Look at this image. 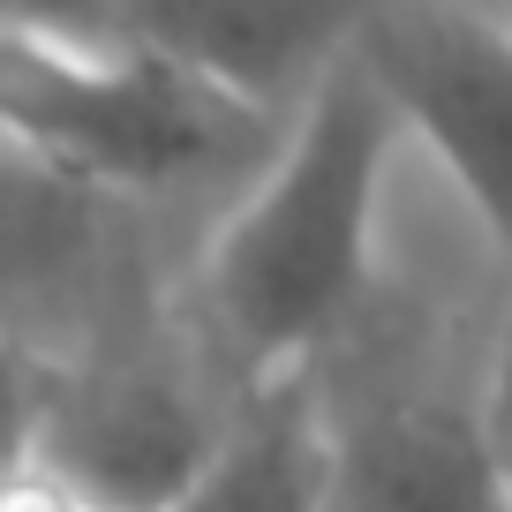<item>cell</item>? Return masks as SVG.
Wrapping results in <instances>:
<instances>
[{
  "instance_id": "obj_1",
  "label": "cell",
  "mask_w": 512,
  "mask_h": 512,
  "mask_svg": "<svg viewBox=\"0 0 512 512\" xmlns=\"http://www.w3.org/2000/svg\"><path fill=\"white\" fill-rule=\"evenodd\" d=\"M392 136L400 121L347 31L204 249V339L234 369V392L317 369L377 302V204Z\"/></svg>"
},
{
  "instance_id": "obj_2",
  "label": "cell",
  "mask_w": 512,
  "mask_h": 512,
  "mask_svg": "<svg viewBox=\"0 0 512 512\" xmlns=\"http://www.w3.org/2000/svg\"><path fill=\"white\" fill-rule=\"evenodd\" d=\"M0 144L136 204L241 174L264 151V113L121 46L91 8H53L0 16Z\"/></svg>"
},
{
  "instance_id": "obj_3",
  "label": "cell",
  "mask_w": 512,
  "mask_h": 512,
  "mask_svg": "<svg viewBox=\"0 0 512 512\" xmlns=\"http://www.w3.org/2000/svg\"><path fill=\"white\" fill-rule=\"evenodd\" d=\"M309 377L332 437V512H512L482 369L437 362L415 317L384 324L369 302Z\"/></svg>"
},
{
  "instance_id": "obj_4",
  "label": "cell",
  "mask_w": 512,
  "mask_h": 512,
  "mask_svg": "<svg viewBox=\"0 0 512 512\" xmlns=\"http://www.w3.org/2000/svg\"><path fill=\"white\" fill-rule=\"evenodd\" d=\"M234 400L211 407L196 369L151 332L38 369V452L31 467L68 497L113 512H174L196 467L211 460Z\"/></svg>"
},
{
  "instance_id": "obj_5",
  "label": "cell",
  "mask_w": 512,
  "mask_h": 512,
  "mask_svg": "<svg viewBox=\"0 0 512 512\" xmlns=\"http://www.w3.org/2000/svg\"><path fill=\"white\" fill-rule=\"evenodd\" d=\"M136 279L128 196L0 144V339L23 362L68 369L144 332Z\"/></svg>"
},
{
  "instance_id": "obj_6",
  "label": "cell",
  "mask_w": 512,
  "mask_h": 512,
  "mask_svg": "<svg viewBox=\"0 0 512 512\" xmlns=\"http://www.w3.org/2000/svg\"><path fill=\"white\" fill-rule=\"evenodd\" d=\"M354 53L392 121L445 166L482 241L512 272V16L482 8H362Z\"/></svg>"
},
{
  "instance_id": "obj_7",
  "label": "cell",
  "mask_w": 512,
  "mask_h": 512,
  "mask_svg": "<svg viewBox=\"0 0 512 512\" xmlns=\"http://www.w3.org/2000/svg\"><path fill=\"white\" fill-rule=\"evenodd\" d=\"M91 16L121 46L151 53L174 76L264 121L302 106L354 31V16H324V8H234V0H159V8H91Z\"/></svg>"
},
{
  "instance_id": "obj_8",
  "label": "cell",
  "mask_w": 512,
  "mask_h": 512,
  "mask_svg": "<svg viewBox=\"0 0 512 512\" xmlns=\"http://www.w3.org/2000/svg\"><path fill=\"white\" fill-rule=\"evenodd\" d=\"M174 512H332V437L317 377L294 369L241 392Z\"/></svg>"
},
{
  "instance_id": "obj_9",
  "label": "cell",
  "mask_w": 512,
  "mask_h": 512,
  "mask_svg": "<svg viewBox=\"0 0 512 512\" xmlns=\"http://www.w3.org/2000/svg\"><path fill=\"white\" fill-rule=\"evenodd\" d=\"M38 452V369L0 339V490H16L31 475Z\"/></svg>"
},
{
  "instance_id": "obj_10",
  "label": "cell",
  "mask_w": 512,
  "mask_h": 512,
  "mask_svg": "<svg viewBox=\"0 0 512 512\" xmlns=\"http://www.w3.org/2000/svg\"><path fill=\"white\" fill-rule=\"evenodd\" d=\"M482 400H490L497 452H505V467H512V317H505V332H497L490 362H482Z\"/></svg>"
},
{
  "instance_id": "obj_11",
  "label": "cell",
  "mask_w": 512,
  "mask_h": 512,
  "mask_svg": "<svg viewBox=\"0 0 512 512\" xmlns=\"http://www.w3.org/2000/svg\"><path fill=\"white\" fill-rule=\"evenodd\" d=\"M0 512H113V505H91V497H68L61 482H46L31 467V475L16 482V490H0Z\"/></svg>"
}]
</instances>
